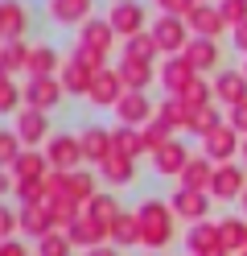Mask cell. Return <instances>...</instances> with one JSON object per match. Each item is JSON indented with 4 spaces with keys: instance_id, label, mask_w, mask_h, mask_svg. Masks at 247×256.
Wrapping results in <instances>:
<instances>
[{
    "instance_id": "1",
    "label": "cell",
    "mask_w": 247,
    "mask_h": 256,
    "mask_svg": "<svg viewBox=\"0 0 247 256\" xmlns=\"http://www.w3.org/2000/svg\"><path fill=\"white\" fill-rule=\"evenodd\" d=\"M136 219H140V240H144L148 248H165L173 240V206L169 202L148 198V202H140Z\"/></svg>"
},
{
    "instance_id": "2",
    "label": "cell",
    "mask_w": 247,
    "mask_h": 256,
    "mask_svg": "<svg viewBox=\"0 0 247 256\" xmlns=\"http://www.w3.org/2000/svg\"><path fill=\"white\" fill-rule=\"evenodd\" d=\"M45 162H49V170H58V174H74L82 162H87V157H82V140H78V136H70V132L49 136Z\"/></svg>"
},
{
    "instance_id": "3",
    "label": "cell",
    "mask_w": 247,
    "mask_h": 256,
    "mask_svg": "<svg viewBox=\"0 0 247 256\" xmlns=\"http://www.w3.org/2000/svg\"><path fill=\"white\" fill-rule=\"evenodd\" d=\"M148 34L157 38V46H161V54H186V46H190V25L181 21V17H157L153 21V29H148Z\"/></svg>"
},
{
    "instance_id": "4",
    "label": "cell",
    "mask_w": 247,
    "mask_h": 256,
    "mask_svg": "<svg viewBox=\"0 0 247 256\" xmlns=\"http://www.w3.org/2000/svg\"><path fill=\"white\" fill-rule=\"evenodd\" d=\"M107 21L115 29V38H136L144 34V8L136 4V0H111V12H107Z\"/></svg>"
},
{
    "instance_id": "5",
    "label": "cell",
    "mask_w": 247,
    "mask_h": 256,
    "mask_svg": "<svg viewBox=\"0 0 247 256\" xmlns=\"http://www.w3.org/2000/svg\"><path fill=\"white\" fill-rule=\"evenodd\" d=\"M239 145H243V136L231 124H223V128H214V132L202 140V157H210L214 166H231V157L239 153Z\"/></svg>"
},
{
    "instance_id": "6",
    "label": "cell",
    "mask_w": 247,
    "mask_h": 256,
    "mask_svg": "<svg viewBox=\"0 0 247 256\" xmlns=\"http://www.w3.org/2000/svg\"><path fill=\"white\" fill-rule=\"evenodd\" d=\"M128 95V87H124V78H120V70H111V66H103L95 74V83H91V91H87V100L91 104H99V108H115Z\"/></svg>"
},
{
    "instance_id": "7",
    "label": "cell",
    "mask_w": 247,
    "mask_h": 256,
    "mask_svg": "<svg viewBox=\"0 0 247 256\" xmlns=\"http://www.w3.org/2000/svg\"><path fill=\"white\" fill-rule=\"evenodd\" d=\"M186 25H190V34H194V38H210V42H219L223 29H231L227 17L219 12V4H210V0H206V4H198V8L190 12Z\"/></svg>"
},
{
    "instance_id": "8",
    "label": "cell",
    "mask_w": 247,
    "mask_h": 256,
    "mask_svg": "<svg viewBox=\"0 0 247 256\" xmlns=\"http://www.w3.org/2000/svg\"><path fill=\"white\" fill-rule=\"evenodd\" d=\"M115 116H120L124 128H144L148 120L157 116V112H153V104H148V95H144V91H128L124 100L115 104Z\"/></svg>"
},
{
    "instance_id": "9",
    "label": "cell",
    "mask_w": 247,
    "mask_h": 256,
    "mask_svg": "<svg viewBox=\"0 0 247 256\" xmlns=\"http://www.w3.org/2000/svg\"><path fill=\"white\" fill-rule=\"evenodd\" d=\"M66 95V87H62V78L54 74V78H29L25 83V108H37V112H49L58 100Z\"/></svg>"
},
{
    "instance_id": "10",
    "label": "cell",
    "mask_w": 247,
    "mask_h": 256,
    "mask_svg": "<svg viewBox=\"0 0 247 256\" xmlns=\"http://www.w3.org/2000/svg\"><path fill=\"white\" fill-rule=\"evenodd\" d=\"M186 244H190L194 256H231V252L223 248V240H219V223H210V219L194 223L190 236H186Z\"/></svg>"
},
{
    "instance_id": "11",
    "label": "cell",
    "mask_w": 247,
    "mask_h": 256,
    "mask_svg": "<svg viewBox=\"0 0 247 256\" xmlns=\"http://www.w3.org/2000/svg\"><path fill=\"white\" fill-rule=\"evenodd\" d=\"M12 132L21 136L25 149H33V145H41V140H45L49 116H45V112H37V108H21V112H16V128H12Z\"/></svg>"
},
{
    "instance_id": "12",
    "label": "cell",
    "mask_w": 247,
    "mask_h": 256,
    "mask_svg": "<svg viewBox=\"0 0 247 256\" xmlns=\"http://www.w3.org/2000/svg\"><path fill=\"white\" fill-rule=\"evenodd\" d=\"M66 236H70V244H74V248H82V252H91V248H103L107 240H111V232L103 228V223H95L87 211H82V215L74 219V228L66 232Z\"/></svg>"
},
{
    "instance_id": "13",
    "label": "cell",
    "mask_w": 247,
    "mask_h": 256,
    "mask_svg": "<svg viewBox=\"0 0 247 256\" xmlns=\"http://www.w3.org/2000/svg\"><path fill=\"white\" fill-rule=\"evenodd\" d=\"M169 206H173V215H181V219H190V223H202L206 219V211H210V194H198V190H173V198H169Z\"/></svg>"
},
{
    "instance_id": "14",
    "label": "cell",
    "mask_w": 247,
    "mask_h": 256,
    "mask_svg": "<svg viewBox=\"0 0 247 256\" xmlns=\"http://www.w3.org/2000/svg\"><path fill=\"white\" fill-rule=\"evenodd\" d=\"M194 78H198V70L190 66V62L186 58H169V62H165V70H161V83H165V91H169V95H177V100H181V95H186L190 91V83H194Z\"/></svg>"
},
{
    "instance_id": "15",
    "label": "cell",
    "mask_w": 247,
    "mask_h": 256,
    "mask_svg": "<svg viewBox=\"0 0 247 256\" xmlns=\"http://www.w3.org/2000/svg\"><path fill=\"white\" fill-rule=\"evenodd\" d=\"M243 190H247V178H243V170L235 162L214 170V182H210V194L214 198H243Z\"/></svg>"
},
{
    "instance_id": "16",
    "label": "cell",
    "mask_w": 247,
    "mask_h": 256,
    "mask_svg": "<svg viewBox=\"0 0 247 256\" xmlns=\"http://www.w3.org/2000/svg\"><path fill=\"white\" fill-rule=\"evenodd\" d=\"M82 140V157H87V162H95V166H103L107 157L115 153V145H111V128H99V124H91L87 132L78 136Z\"/></svg>"
},
{
    "instance_id": "17",
    "label": "cell",
    "mask_w": 247,
    "mask_h": 256,
    "mask_svg": "<svg viewBox=\"0 0 247 256\" xmlns=\"http://www.w3.org/2000/svg\"><path fill=\"white\" fill-rule=\"evenodd\" d=\"M214 166L210 157H190V166L181 170V190H198V194H210V182H214Z\"/></svg>"
},
{
    "instance_id": "18",
    "label": "cell",
    "mask_w": 247,
    "mask_h": 256,
    "mask_svg": "<svg viewBox=\"0 0 247 256\" xmlns=\"http://www.w3.org/2000/svg\"><path fill=\"white\" fill-rule=\"evenodd\" d=\"M214 100H223V104H243L247 100V74L243 70H219L214 74Z\"/></svg>"
},
{
    "instance_id": "19",
    "label": "cell",
    "mask_w": 247,
    "mask_h": 256,
    "mask_svg": "<svg viewBox=\"0 0 247 256\" xmlns=\"http://www.w3.org/2000/svg\"><path fill=\"white\" fill-rule=\"evenodd\" d=\"M29 29V17L16 0H0V42H21V34Z\"/></svg>"
},
{
    "instance_id": "20",
    "label": "cell",
    "mask_w": 247,
    "mask_h": 256,
    "mask_svg": "<svg viewBox=\"0 0 247 256\" xmlns=\"http://www.w3.org/2000/svg\"><path fill=\"white\" fill-rule=\"evenodd\" d=\"M45 178H49V162H45V153L25 149V153H21V162L12 166V182H45Z\"/></svg>"
},
{
    "instance_id": "21",
    "label": "cell",
    "mask_w": 247,
    "mask_h": 256,
    "mask_svg": "<svg viewBox=\"0 0 247 256\" xmlns=\"http://www.w3.org/2000/svg\"><path fill=\"white\" fill-rule=\"evenodd\" d=\"M78 46H87V50L107 54L111 46H115V29H111V21H99V17H91L87 25H82V38H78Z\"/></svg>"
},
{
    "instance_id": "22",
    "label": "cell",
    "mask_w": 247,
    "mask_h": 256,
    "mask_svg": "<svg viewBox=\"0 0 247 256\" xmlns=\"http://www.w3.org/2000/svg\"><path fill=\"white\" fill-rule=\"evenodd\" d=\"M21 232L33 236V240H45L49 232H58L54 228V215H49V206H21Z\"/></svg>"
},
{
    "instance_id": "23",
    "label": "cell",
    "mask_w": 247,
    "mask_h": 256,
    "mask_svg": "<svg viewBox=\"0 0 247 256\" xmlns=\"http://www.w3.org/2000/svg\"><path fill=\"white\" fill-rule=\"evenodd\" d=\"M115 70H120L128 91H148V83H153V62H140V58H128L124 54V62Z\"/></svg>"
},
{
    "instance_id": "24",
    "label": "cell",
    "mask_w": 247,
    "mask_h": 256,
    "mask_svg": "<svg viewBox=\"0 0 247 256\" xmlns=\"http://www.w3.org/2000/svg\"><path fill=\"white\" fill-rule=\"evenodd\" d=\"M49 17L62 25H87L91 21V0H49Z\"/></svg>"
},
{
    "instance_id": "25",
    "label": "cell",
    "mask_w": 247,
    "mask_h": 256,
    "mask_svg": "<svg viewBox=\"0 0 247 256\" xmlns=\"http://www.w3.org/2000/svg\"><path fill=\"white\" fill-rule=\"evenodd\" d=\"M181 58H186L194 70H210L214 62H223L219 58V42H210V38H190V46H186Z\"/></svg>"
},
{
    "instance_id": "26",
    "label": "cell",
    "mask_w": 247,
    "mask_h": 256,
    "mask_svg": "<svg viewBox=\"0 0 247 256\" xmlns=\"http://www.w3.org/2000/svg\"><path fill=\"white\" fill-rule=\"evenodd\" d=\"M190 157H194V153L181 145V140H169V145H165L161 153H153V162H157V170H161V174H177V178H181V170L190 166Z\"/></svg>"
},
{
    "instance_id": "27",
    "label": "cell",
    "mask_w": 247,
    "mask_h": 256,
    "mask_svg": "<svg viewBox=\"0 0 247 256\" xmlns=\"http://www.w3.org/2000/svg\"><path fill=\"white\" fill-rule=\"evenodd\" d=\"M29 46L25 42H0V74L4 78H12L16 70H25L29 66Z\"/></svg>"
},
{
    "instance_id": "28",
    "label": "cell",
    "mask_w": 247,
    "mask_h": 256,
    "mask_svg": "<svg viewBox=\"0 0 247 256\" xmlns=\"http://www.w3.org/2000/svg\"><path fill=\"white\" fill-rule=\"evenodd\" d=\"M219 240H223L227 252H243L247 248V219H239V215L219 219Z\"/></svg>"
},
{
    "instance_id": "29",
    "label": "cell",
    "mask_w": 247,
    "mask_h": 256,
    "mask_svg": "<svg viewBox=\"0 0 247 256\" xmlns=\"http://www.w3.org/2000/svg\"><path fill=\"white\" fill-rule=\"evenodd\" d=\"M62 87H66V95H87L91 91V83H95V74L87 70V66H78V62L70 58V62H62Z\"/></svg>"
},
{
    "instance_id": "30",
    "label": "cell",
    "mask_w": 247,
    "mask_h": 256,
    "mask_svg": "<svg viewBox=\"0 0 247 256\" xmlns=\"http://www.w3.org/2000/svg\"><path fill=\"white\" fill-rule=\"evenodd\" d=\"M111 145H115V153L120 157H128V162H136V157L144 153V136H140V128H115L111 132Z\"/></svg>"
},
{
    "instance_id": "31",
    "label": "cell",
    "mask_w": 247,
    "mask_h": 256,
    "mask_svg": "<svg viewBox=\"0 0 247 256\" xmlns=\"http://www.w3.org/2000/svg\"><path fill=\"white\" fill-rule=\"evenodd\" d=\"M111 240H115V248H132V244H144V240H140V219L124 211L120 219L111 223Z\"/></svg>"
},
{
    "instance_id": "32",
    "label": "cell",
    "mask_w": 247,
    "mask_h": 256,
    "mask_svg": "<svg viewBox=\"0 0 247 256\" xmlns=\"http://www.w3.org/2000/svg\"><path fill=\"white\" fill-rule=\"evenodd\" d=\"M140 136H144V153H161V149L173 140V128L165 124L161 116H153V120H148V124L140 128Z\"/></svg>"
},
{
    "instance_id": "33",
    "label": "cell",
    "mask_w": 247,
    "mask_h": 256,
    "mask_svg": "<svg viewBox=\"0 0 247 256\" xmlns=\"http://www.w3.org/2000/svg\"><path fill=\"white\" fill-rule=\"evenodd\" d=\"M25 70H29V78H54V70H58V54L49 50V46H33Z\"/></svg>"
},
{
    "instance_id": "34",
    "label": "cell",
    "mask_w": 247,
    "mask_h": 256,
    "mask_svg": "<svg viewBox=\"0 0 247 256\" xmlns=\"http://www.w3.org/2000/svg\"><path fill=\"white\" fill-rule=\"evenodd\" d=\"M157 116L169 124V128H190V116H194V108L186 100H177V95H169L161 108H157Z\"/></svg>"
},
{
    "instance_id": "35",
    "label": "cell",
    "mask_w": 247,
    "mask_h": 256,
    "mask_svg": "<svg viewBox=\"0 0 247 256\" xmlns=\"http://www.w3.org/2000/svg\"><path fill=\"white\" fill-rule=\"evenodd\" d=\"M99 174H103V178L111 182V186H124V182H132L136 178V166L128 162V157H120V153H111L103 166H99Z\"/></svg>"
},
{
    "instance_id": "36",
    "label": "cell",
    "mask_w": 247,
    "mask_h": 256,
    "mask_svg": "<svg viewBox=\"0 0 247 256\" xmlns=\"http://www.w3.org/2000/svg\"><path fill=\"white\" fill-rule=\"evenodd\" d=\"M95 194H99V190H95V174H87V170H74V174H70V202H78L82 211H87Z\"/></svg>"
},
{
    "instance_id": "37",
    "label": "cell",
    "mask_w": 247,
    "mask_h": 256,
    "mask_svg": "<svg viewBox=\"0 0 247 256\" xmlns=\"http://www.w3.org/2000/svg\"><path fill=\"white\" fill-rule=\"evenodd\" d=\"M214 128H223V120H219V108L214 104H202V108H194V116H190V132H198V136H210Z\"/></svg>"
},
{
    "instance_id": "38",
    "label": "cell",
    "mask_w": 247,
    "mask_h": 256,
    "mask_svg": "<svg viewBox=\"0 0 247 256\" xmlns=\"http://www.w3.org/2000/svg\"><path fill=\"white\" fill-rule=\"evenodd\" d=\"M87 215H91L95 223H103V228L111 232V223L120 219L124 211H120V206H115V198H111V194H95V198H91V206H87Z\"/></svg>"
},
{
    "instance_id": "39",
    "label": "cell",
    "mask_w": 247,
    "mask_h": 256,
    "mask_svg": "<svg viewBox=\"0 0 247 256\" xmlns=\"http://www.w3.org/2000/svg\"><path fill=\"white\" fill-rule=\"evenodd\" d=\"M124 54H128V58H140V62H153V58L161 54V46H157V38H153V34H148V29H144V34H136V38H128V46H124Z\"/></svg>"
},
{
    "instance_id": "40",
    "label": "cell",
    "mask_w": 247,
    "mask_h": 256,
    "mask_svg": "<svg viewBox=\"0 0 247 256\" xmlns=\"http://www.w3.org/2000/svg\"><path fill=\"white\" fill-rule=\"evenodd\" d=\"M21 153H25L21 136H16L12 128H0V170H12L16 162H21Z\"/></svg>"
},
{
    "instance_id": "41",
    "label": "cell",
    "mask_w": 247,
    "mask_h": 256,
    "mask_svg": "<svg viewBox=\"0 0 247 256\" xmlns=\"http://www.w3.org/2000/svg\"><path fill=\"white\" fill-rule=\"evenodd\" d=\"M45 206H49V215H54V228H66V232H70V228H74V219L82 215V206L70 202V198H62V202H45Z\"/></svg>"
},
{
    "instance_id": "42",
    "label": "cell",
    "mask_w": 247,
    "mask_h": 256,
    "mask_svg": "<svg viewBox=\"0 0 247 256\" xmlns=\"http://www.w3.org/2000/svg\"><path fill=\"white\" fill-rule=\"evenodd\" d=\"M21 100H25V91L16 87V78L0 74V116H4V112H21Z\"/></svg>"
},
{
    "instance_id": "43",
    "label": "cell",
    "mask_w": 247,
    "mask_h": 256,
    "mask_svg": "<svg viewBox=\"0 0 247 256\" xmlns=\"http://www.w3.org/2000/svg\"><path fill=\"white\" fill-rule=\"evenodd\" d=\"M12 194L21 206H41L45 202V182H12Z\"/></svg>"
},
{
    "instance_id": "44",
    "label": "cell",
    "mask_w": 247,
    "mask_h": 256,
    "mask_svg": "<svg viewBox=\"0 0 247 256\" xmlns=\"http://www.w3.org/2000/svg\"><path fill=\"white\" fill-rule=\"evenodd\" d=\"M70 236L66 232H49L45 240H37V256H70Z\"/></svg>"
},
{
    "instance_id": "45",
    "label": "cell",
    "mask_w": 247,
    "mask_h": 256,
    "mask_svg": "<svg viewBox=\"0 0 247 256\" xmlns=\"http://www.w3.org/2000/svg\"><path fill=\"white\" fill-rule=\"evenodd\" d=\"M219 12L227 17V25H231V29L247 25V0H219Z\"/></svg>"
},
{
    "instance_id": "46",
    "label": "cell",
    "mask_w": 247,
    "mask_h": 256,
    "mask_svg": "<svg viewBox=\"0 0 247 256\" xmlns=\"http://www.w3.org/2000/svg\"><path fill=\"white\" fill-rule=\"evenodd\" d=\"M78 66H87L91 74H99L103 70V62H107V54H99V50H87V46H74V54H70Z\"/></svg>"
},
{
    "instance_id": "47",
    "label": "cell",
    "mask_w": 247,
    "mask_h": 256,
    "mask_svg": "<svg viewBox=\"0 0 247 256\" xmlns=\"http://www.w3.org/2000/svg\"><path fill=\"white\" fill-rule=\"evenodd\" d=\"M210 95H214V87L206 83V78H194V83H190V91H186V95H181V100H186L190 108H202V104H214V100H210Z\"/></svg>"
},
{
    "instance_id": "48",
    "label": "cell",
    "mask_w": 247,
    "mask_h": 256,
    "mask_svg": "<svg viewBox=\"0 0 247 256\" xmlns=\"http://www.w3.org/2000/svg\"><path fill=\"white\" fill-rule=\"evenodd\" d=\"M157 8H161V17H181L186 21L190 12L198 8V0H157Z\"/></svg>"
},
{
    "instance_id": "49",
    "label": "cell",
    "mask_w": 247,
    "mask_h": 256,
    "mask_svg": "<svg viewBox=\"0 0 247 256\" xmlns=\"http://www.w3.org/2000/svg\"><path fill=\"white\" fill-rule=\"evenodd\" d=\"M16 228H21V211H8V206L0 202V244H4Z\"/></svg>"
},
{
    "instance_id": "50",
    "label": "cell",
    "mask_w": 247,
    "mask_h": 256,
    "mask_svg": "<svg viewBox=\"0 0 247 256\" xmlns=\"http://www.w3.org/2000/svg\"><path fill=\"white\" fill-rule=\"evenodd\" d=\"M227 124L235 128L239 136H247V100H243V104H235V108H231V116H227Z\"/></svg>"
},
{
    "instance_id": "51",
    "label": "cell",
    "mask_w": 247,
    "mask_h": 256,
    "mask_svg": "<svg viewBox=\"0 0 247 256\" xmlns=\"http://www.w3.org/2000/svg\"><path fill=\"white\" fill-rule=\"evenodd\" d=\"M0 256H29V252L16 244V240H4V244H0Z\"/></svg>"
},
{
    "instance_id": "52",
    "label": "cell",
    "mask_w": 247,
    "mask_h": 256,
    "mask_svg": "<svg viewBox=\"0 0 247 256\" xmlns=\"http://www.w3.org/2000/svg\"><path fill=\"white\" fill-rule=\"evenodd\" d=\"M82 256H120V248H115V244H103V248H91V252H82Z\"/></svg>"
},
{
    "instance_id": "53",
    "label": "cell",
    "mask_w": 247,
    "mask_h": 256,
    "mask_svg": "<svg viewBox=\"0 0 247 256\" xmlns=\"http://www.w3.org/2000/svg\"><path fill=\"white\" fill-rule=\"evenodd\" d=\"M235 46L247 54V25H239V29H235Z\"/></svg>"
},
{
    "instance_id": "54",
    "label": "cell",
    "mask_w": 247,
    "mask_h": 256,
    "mask_svg": "<svg viewBox=\"0 0 247 256\" xmlns=\"http://www.w3.org/2000/svg\"><path fill=\"white\" fill-rule=\"evenodd\" d=\"M0 194H8V174L0 170Z\"/></svg>"
},
{
    "instance_id": "55",
    "label": "cell",
    "mask_w": 247,
    "mask_h": 256,
    "mask_svg": "<svg viewBox=\"0 0 247 256\" xmlns=\"http://www.w3.org/2000/svg\"><path fill=\"white\" fill-rule=\"evenodd\" d=\"M239 153H243V157H247V136H243V145H239Z\"/></svg>"
},
{
    "instance_id": "56",
    "label": "cell",
    "mask_w": 247,
    "mask_h": 256,
    "mask_svg": "<svg viewBox=\"0 0 247 256\" xmlns=\"http://www.w3.org/2000/svg\"><path fill=\"white\" fill-rule=\"evenodd\" d=\"M243 206H247V190H243Z\"/></svg>"
},
{
    "instance_id": "57",
    "label": "cell",
    "mask_w": 247,
    "mask_h": 256,
    "mask_svg": "<svg viewBox=\"0 0 247 256\" xmlns=\"http://www.w3.org/2000/svg\"><path fill=\"white\" fill-rule=\"evenodd\" d=\"M243 74H247V62H243Z\"/></svg>"
},
{
    "instance_id": "58",
    "label": "cell",
    "mask_w": 247,
    "mask_h": 256,
    "mask_svg": "<svg viewBox=\"0 0 247 256\" xmlns=\"http://www.w3.org/2000/svg\"><path fill=\"white\" fill-rule=\"evenodd\" d=\"M198 4H206V0H198Z\"/></svg>"
},
{
    "instance_id": "59",
    "label": "cell",
    "mask_w": 247,
    "mask_h": 256,
    "mask_svg": "<svg viewBox=\"0 0 247 256\" xmlns=\"http://www.w3.org/2000/svg\"><path fill=\"white\" fill-rule=\"evenodd\" d=\"M239 256H247V252H239Z\"/></svg>"
},
{
    "instance_id": "60",
    "label": "cell",
    "mask_w": 247,
    "mask_h": 256,
    "mask_svg": "<svg viewBox=\"0 0 247 256\" xmlns=\"http://www.w3.org/2000/svg\"><path fill=\"white\" fill-rule=\"evenodd\" d=\"M243 252H247V248H243Z\"/></svg>"
}]
</instances>
